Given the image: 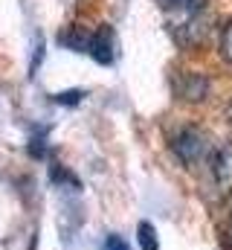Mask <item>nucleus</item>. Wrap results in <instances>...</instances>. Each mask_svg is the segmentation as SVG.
<instances>
[{
    "mask_svg": "<svg viewBox=\"0 0 232 250\" xmlns=\"http://www.w3.org/2000/svg\"><path fill=\"white\" fill-rule=\"evenodd\" d=\"M172 148H174V154H177L186 166H192V163L203 160V157H206V151H209L206 137H203L197 128H183V131L174 137Z\"/></svg>",
    "mask_w": 232,
    "mask_h": 250,
    "instance_id": "1",
    "label": "nucleus"
},
{
    "mask_svg": "<svg viewBox=\"0 0 232 250\" xmlns=\"http://www.w3.org/2000/svg\"><path fill=\"white\" fill-rule=\"evenodd\" d=\"M212 178L221 192H232V143H224L221 148L212 151Z\"/></svg>",
    "mask_w": 232,
    "mask_h": 250,
    "instance_id": "2",
    "label": "nucleus"
},
{
    "mask_svg": "<svg viewBox=\"0 0 232 250\" xmlns=\"http://www.w3.org/2000/svg\"><path fill=\"white\" fill-rule=\"evenodd\" d=\"M87 53L96 59L99 64H111L116 53V41H114V29L108 23H102L90 38H87Z\"/></svg>",
    "mask_w": 232,
    "mask_h": 250,
    "instance_id": "3",
    "label": "nucleus"
},
{
    "mask_svg": "<svg viewBox=\"0 0 232 250\" xmlns=\"http://www.w3.org/2000/svg\"><path fill=\"white\" fill-rule=\"evenodd\" d=\"M160 6L177 21L174 26H192V21L203 12L206 0H160Z\"/></svg>",
    "mask_w": 232,
    "mask_h": 250,
    "instance_id": "4",
    "label": "nucleus"
},
{
    "mask_svg": "<svg viewBox=\"0 0 232 250\" xmlns=\"http://www.w3.org/2000/svg\"><path fill=\"white\" fill-rule=\"evenodd\" d=\"M206 90H209V82L203 79V76H186V87L180 90V99H189V102H200L203 96H206Z\"/></svg>",
    "mask_w": 232,
    "mask_h": 250,
    "instance_id": "5",
    "label": "nucleus"
},
{
    "mask_svg": "<svg viewBox=\"0 0 232 250\" xmlns=\"http://www.w3.org/2000/svg\"><path fill=\"white\" fill-rule=\"evenodd\" d=\"M136 242L142 250H160V242H157V230L151 221H139L136 224Z\"/></svg>",
    "mask_w": 232,
    "mask_h": 250,
    "instance_id": "6",
    "label": "nucleus"
},
{
    "mask_svg": "<svg viewBox=\"0 0 232 250\" xmlns=\"http://www.w3.org/2000/svg\"><path fill=\"white\" fill-rule=\"evenodd\" d=\"M221 53H224V59L232 64V21L224 26V32H221Z\"/></svg>",
    "mask_w": 232,
    "mask_h": 250,
    "instance_id": "7",
    "label": "nucleus"
},
{
    "mask_svg": "<svg viewBox=\"0 0 232 250\" xmlns=\"http://www.w3.org/2000/svg\"><path fill=\"white\" fill-rule=\"evenodd\" d=\"M84 96V90H64V93H56V102L58 105H78Z\"/></svg>",
    "mask_w": 232,
    "mask_h": 250,
    "instance_id": "8",
    "label": "nucleus"
},
{
    "mask_svg": "<svg viewBox=\"0 0 232 250\" xmlns=\"http://www.w3.org/2000/svg\"><path fill=\"white\" fill-rule=\"evenodd\" d=\"M102 250H131V248H128V242H125V239H122L119 233H111V236L105 239Z\"/></svg>",
    "mask_w": 232,
    "mask_h": 250,
    "instance_id": "9",
    "label": "nucleus"
},
{
    "mask_svg": "<svg viewBox=\"0 0 232 250\" xmlns=\"http://www.w3.org/2000/svg\"><path fill=\"white\" fill-rule=\"evenodd\" d=\"M230 245H232V215H230Z\"/></svg>",
    "mask_w": 232,
    "mask_h": 250,
    "instance_id": "10",
    "label": "nucleus"
}]
</instances>
